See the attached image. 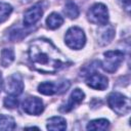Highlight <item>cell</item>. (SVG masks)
Returning <instances> with one entry per match:
<instances>
[{
    "instance_id": "6da1fadb",
    "label": "cell",
    "mask_w": 131,
    "mask_h": 131,
    "mask_svg": "<svg viewBox=\"0 0 131 131\" xmlns=\"http://www.w3.org/2000/svg\"><path fill=\"white\" fill-rule=\"evenodd\" d=\"M28 55L32 68L43 74H55L70 63L51 41L43 38L30 43Z\"/></svg>"
},
{
    "instance_id": "7a4b0ae2",
    "label": "cell",
    "mask_w": 131,
    "mask_h": 131,
    "mask_svg": "<svg viewBox=\"0 0 131 131\" xmlns=\"http://www.w3.org/2000/svg\"><path fill=\"white\" fill-rule=\"evenodd\" d=\"M107 104L119 116H125L131 110L130 99L120 92H112L107 97Z\"/></svg>"
},
{
    "instance_id": "3957f363",
    "label": "cell",
    "mask_w": 131,
    "mask_h": 131,
    "mask_svg": "<svg viewBox=\"0 0 131 131\" xmlns=\"http://www.w3.org/2000/svg\"><path fill=\"white\" fill-rule=\"evenodd\" d=\"M64 42L68 47L74 50H80L85 46L86 36L84 31L79 27L70 28L64 35Z\"/></svg>"
},
{
    "instance_id": "277c9868",
    "label": "cell",
    "mask_w": 131,
    "mask_h": 131,
    "mask_svg": "<svg viewBox=\"0 0 131 131\" xmlns=\"http://www.w3.org/2000/svg\"><path fill=\"white\" fill-rule=\"evenodd\" d=\"M124 60V53L120 50H111L103 53L102 69L107 73H115Z\"/></svg>"
},
{
    "instance_id": "5b68a950",
    "label": "cell",
    "mask_w": 131,
    "mask_h": 131,
    "mask_svg": "<svg viewBox=\"0 0 131 131\" xmlns=\"http://www.w3.org/2000/svg\"><path fill=\"white\" fill-rule=\"evenodd\" d=\"M87 18L90 23L98 26L106 25L108 21V10L107 7L102 3H95L92 5L88 12Z\"/></svg>"
},
{
    "instance_id": "8992f818",
    "label": "cell",
    "mask_w": 131,
    "mask_h": 131,
    "mask_svg": "<svg viewBox=\"0 0 131 131\" xmlns=\"http://www.w3.org/2000/svg\"><path fill=\"white\" fill-rule=\"evenodd\" d=\"M70 87V82L64 80L60 81L58 83H53V82H43L39 84L38 86V91L41 94L44 95H53L56 93H62L67 91Z\"/></svg>"
},
{
    "instance_id": "52a82bcc",
    "label": "cell",
    "mask_w": 131,
    "mask_h": 131,
    "mask_svg": "<svg viewBox=\"0 0 131 131\" xmlns=\"http://www.w3.org/2000/svg\"><path fill=\"white\" fill-rule=\"evenodd\" d=\"M23 110L29 115L38 116L44 111V104L40 98L36 96H29L23 101Z\"/></svg>"
},
{
    "instance_id": "ba28073f",
    "label": "cell",
    "mask_w": 131,
    "mask_h": 131,
    "mask_svg": "<svg viewBox=\"0 0 131 131\" xmlns=\"http://www.w3.org/2000/svg\"><path fill=\"white\" fill-rule=\"evenodd\" d=\"M4 89L6 93L10 95H19L24 90V82L21 77L18 74H13L9 76L5 82Z\"/></svg>"
},
{
    "instance_id": "9c48e42d",
    "label": "cell",
    "mask_w": 131,
    "mask_h": 131,
    "mask_svg": "<svg viewBox=\"0 0 131 131\" xmlns=\"http://www.w3.org/2000/svg\"><path fill=\"white\" fill-rule=\"evenodd\" d=\"M86 84L95 90H104L108 86V79L106 76L99 73H91L86 79Z\"/></svg>"
},
{
    "instance_id": "30bf717a",
    "label": "cell",
    "mask_w": 131,
    "mask_h": 131,
    "mask_svg": "<svg viewBox=\"0 0 131 131\" xmlns=\"http://www.w3.org/2000/svg\"><path fill=\"white\" fill-rule=\"evenodd\" d=\"M85 98V93L79 89V88H76L72 91L70 97H69V100L67 101V103H64L63 105L60 106L59 111L60 112H63V113H67V112H70L72 111L73 108H75L77 105H79Z\"/></svg>"
},
{
    "instance_id": "8fae6325",
    "label": "cell",
    "mask_w": 131,
    "mask_h": 131,
    "mask_svg": "<svg viewBox=\"0 0 131 131\" xmlns=\"http://www.w3.org/2000/svg\"><path fill=\"white\" fill-rule=\"evenodd\" d=\"M42 14H43V9L40 4H36L30 7L24 13V25L26 27L35 25L41 18Z\"/></svg>"
},
{
    "instance_id": "7c38bea8",
    "label": "cell",
    "mask_w": 131,
    "mask_h": 131,
    "mask_svg": "<svg viewBox=\"0 0 131 131\" xmlns=\"http://www.w3.org/2000/svg\"><path fill=\"white\" fill-rule=\"evenodd\" d=\"M98 43L100 45H107L111 43L113 38L115 37V29L111 25H103L100 26L98 30Z\"/></svg>"
},
{
    "instance_id": "4fadbf2b",
    "label": "cell",
    "mask_w": 131,
    "mask_h": 131,
    "mask_svg": "<svg viewBox=\"0 0 131 131\" xmlns=\"http://www.w3.org/2000/svg\"><path fill=\"white\" fill-rule=\"evenodd\" d=\"M46 128L51 131H63L67 129V121L62 117H52L47 120Z\"/></svg>"
},
{
    "instance_id": "5bb4252c",
    "label": "cell",
    "mask_w": 131,
    "mask_h": 131,
    "mask_svg": "<svg viewBox=\"0 0 131 131\" xmlns=\"http://www.w3.org/2000/svg\"><path fill=\"white\" fill-rule=\"evenodd\" d=\"M110 126V122L106 119H95L90 121L87 124L86 129L87 130H93V131H102L106 130Z\"/></svg>"
},
{
    "instance_id": "9a60e30c",
    "label": "cell",
    "mask_w": 131,
    "mask_h": 131,
    "mask_svg": "<svg viewBox=\"0 0 131 131\" xmlns=\"http://www.w3.org/2000/svg\"><path fill=\"white\" fill-rule=\"evenodd\" d=\"M14 60V51L11 48H4L0 54V64L3 68L9 67Z\"/></svg>"
},
{
    "instance_id": "2e32d148",
    "label": "cell",
    "mask_w": 131,
    "mask_h": 131,
    "mask_svg": "<svg viewBox=\"0 0 131 131\" xmlns=\"http://www.w3.org/2000/svg\"><path fill=\"white\" fill-rule=\"evenodd\" d=\"M63 24V18L61 15H59L56 12H52L48 15V17L46 18V25L49 29L51 30H55L58 29L61 25Z\"/></svg>"
},
{
    "instance_id": "e0dca14e",
    "label": "cell",
    "mask_w": 131,
    "mask_h": 131,
    "mask_svg": "<svg viewBox=\"0 0 131 131\" xmlns=\"http://www.w3.org/2000/svg\"><path fill=\"white\" fill-rule=\"evenodd\" d=\"M15 129V121L7 115H0V130L9 131Z\"/></svg>"
},
{
    "instance_id": "ac0fdd59",
    "label": "cell",
    "mask_w": 131,
    "mask_h": 131,
    "mask_svg": "<svg viewBox=\"0 0 131 131\" xmlns=\"http://www.w3.org/2000/svg\"><path fill=\"white\" fill-rule=\"evenodd\" d=\"M63 12H64V14H66L69 18H71V19L77 18V17L79 16V13H80L79 7H78L77 4L74 3V2H68V3L66 4V6H64Z\"/></svg>"
},
{
    "instance_id": "d6986e66",
    "label": "cell",
    "mask_w": 131,
    "mask_h": 131,
    "mask_svg": "<svg viewBox=\"0 0 131 131\" xmlns=\"http://www.w3.org/2000/svg\"><path fill=\"white\" fill-rule=\"evenodd\" d=\"M12 12V6L5 2H0V24L5 21Z\"/></svg>"
},
{
    "instance_id": "ffe728a7",
    "label": "cell",
    "mask_w": 131,
    "mask_h": 131,
    "mask_svg": "<svg viewBox=\"0 0 131 131\" xmlns=\"http://www.w3.org/2000/svg\"><path fill=\"white\" fill-rule=\"evenodd\" d=\"M18 105V99L15 95H10L8 94V96H6L4 98V106L6 108L9 110H13Z\"/></svg>"
},
{
    "instance_id": "44dd1931",
    "label": "cell",
    "mask_w": 131,
    "mask_h": 131,
    "mask_svg": "<svg viewBox=\"0 0 131 131\" xmlns=\"http://www.w3.org/2000/svg\"><path fill=\"white\" fill-rule=\"evenodd\" d=\"M121 1H122L123 7H124L127 11H129V10H130V0H121Z\"/></svg>"
},
{
    "instance_id": "7402d4cb",
    "label": "cell",
    "mask_w": 131,
    "mask_h": 131,
    "mask_svg": "<svg viewBox=\"0 0 131 131\" xmlns=\"http://www.w3.org/2000/svg\"><path fill=\"white\" fill-rule=\"evenodd\" d=\"M2 86H3V82H2V78H1V75H0V90L2 89Z\"/></svg>"
},
{
    "instance_id": "603a6c76",
    "label": "cell",
    "mask_w": 131,
    "mask_h": 131,
    "mask_svg": "<svg viewBox=\"0 0 131 131\" xmlns=\"http://www.w3.org/2000/svg\"><path fill=\"white\" fill-rule=\"evenodd\" d=\"M26 1H30V0H26Z\"/></svg>"
}]
</instances>
